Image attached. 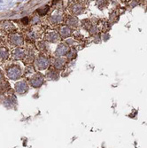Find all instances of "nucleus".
<instances>
[{"instance_id":"f257e3e1","label":"nucleus","mask_w":147,"mask_h":148,"mask_svg":"<svg viewBox=\"0 0 147 148\" xmlns=\"http://www.w3.org/2000/svg\"><path fill=\"white\" fill-rule=\"evenodd\" d=\"M7 77L11 80H18L21 76V70L17 65H12L6 70Z\"/></svg>"},{"instance_id":"f03ea898","label":"nucleus","mask_w":147,"mask_h":148,"mask_svg":"<svg viewBox=\"0 0 147 148\" xmlns=\"http://www.w3.org/2000/svg\"><path fill=\"white\" fill-rule=\"evenodd\" d=\"M44 75L39 73H35L31 77L29 78V84L34 88H38L40 86H42L44 84Z\"/></svg>"},{"instance_id":"7ed1b4c3","label":"nucleus","mask_w":147,"mask_h":148,"mask_svg":"<svg viewBox=\"0 0 147 148\" xmlns=\"http://www.w3.org/2000/svg\"><path fill=\"white\" fill-rule=\"evenodd\" d=\"M36 68L39 70H44L47 69L50 66V60L44 56H39L35 60Z\"/></svg>"},{"instance_id":"20e7f679","label":"nucleus","mask_w":147,"mask_h":148,"mask_svg":"<svg viewBox=\"0 0 147 148\" xmlns=\"http://www.w3.org/2000/svg\"><path fill=\"white\" fill-rule=\"evenodd\" d=\"M9 41L10 43L17 47H21V45H23L24 44V39H23V36L19 34V33H12V34H10L9 36Z\"/></svg>"},{"instance_id":"39448f33","label":"nucleus","mask_w":147,"mask_h":148,"mask_svg":"<svg viewBox=\"0 0 147 148\" xmlns=\"http://www.w3.org/2000/svg\"><path fill=\"white\" fill-rule=\"evenodd\" d=\"M41 36H42V30L38 26L33 27V28L29 29L26 33V36L28 37L29 39H31V40L38 39Z\"/></svg>"},{"instance_id":"423d86ee","label":"nucleus","mask_w":147,"mask_h":148,"mask_svg":"<svg viewBox=\"0 0 147 148\" xmlns=\"http://www.w3.org/2000/svg\"><path fill=\"white\" fill-rule=\"evenodd\" d=\"M64 16H63V13L59 11V10H55L53 12L51 16L49 17V21L51 24H59L63 21Z\"/></svg>"},{"instance_id":"0eeeda50","label":"nucleus","mask_w":147,"mask_h":148,"mask_svg":"<svg viewBox=\"0 0 147 148\" xmlns=\"http://www.w3.org/2000/svg\"><path fill=\"white\" fill-rule=\"evenodd\" d=\"M15 90L18 94H24L29 90V84L26 81H19L15 84Z\"/></svg>"},{"instance_id":"6e6552de","label":"nucleus","mask_w":147,"mask_h":148,"mask_svg":"<svg viewBox=\"0 0 147 148\" xmlns=\"http://www.w3.org/2000/svg\"><path fill=\"white\" fill-rule=\"evenodd\" d=\"M12 56L13 60H24L27 56L26 51L21 47H17L12 52Z\"/></svg>"},{"instance_id":"1a4fd4ad","label":"nucleus","mask_w":147,"mask_h":148,"mask_svg":"<svg viewBox=\"0 0 147 148\" xmlns=\"http://www.w3.org/2000/svg\"><path fill=\"white\" fill-rule=\"evenodd\" d=\"M0 26H1L2 31H4L5 33L12 34V33H14V31L16 30L15 26L13 25V23H12L11 21H4V22H1Z\"/></svg>"},{"instance_id":"9d476101","label":"nucleus","mask_w":147,"mask_h":148,"mask_svg":"<svg viewBox=\"0 0 147 148\" xmlns=\"http://www.w3.org/2000/svg\"><path fill=\"white\" fill-rule=\"evenodd\" d=\"M69 52V47L66 44H60L56 49L55 54L59 58L65 55H68V53Z\"/></svg>"},{"instance_id":"9b49d317","label":"nucleus","mask_w":147,"mask_h":148,"mask_svg":"<svg viewBox=\"0 0 147 148\" xmlns=\"http://www.w3.org/2000/svg\"><path fill=\"white\" fill-rule=\"evenodd\" d=\"M45 40L51 43H56L60 40V36L56 31H49L45 34Z\"/></svg>"},{"instance_id":"f8f14e48","label":"nucleus","mask_w":147,"mask_h":148,"mask_svg":"<svg viewBox=\"0 0 147 148\" xmlns=\"http://www.w3.org/2000/svg\"><path fill=\"white\" fill-rule=\"evenodd\" d=\"M53 66L56 69H62L66 64V60L64 58H55L53 60Z\"/></svg>"},{"instance_id":"ddd939ff","label":"nucleus","mask_w":147,"mask_h":148,"mask_svg":"<svg viewBox=\"0 0 147 148\" xmlns=\"http://www.w3.org/2000/svg\"><path fill=\"white\" fill-rule=\"evenodd\" d=\"M59 36L62 38H66L71 36L72 34V29L69 28L68 26H62L59 29Z\"/></svg>"},{"instance_id":"4468645a","label":"nucleus","mask_w":147,"mask_h":148,"mask_svg":"<svg viewBox=\"0 0 147 148\" xmlns=\"http://www.w3.org/2000/svg\"><path fill=\"white\" fill-rule=\"evenodd\" d=\"M9 51L5 47H0V62H4L9 59Z\"/></svg>"},{"instance_id":"2eb2a0df","label":"nucleus","mask_w":147,"mask_h":148,"mask_svg":"<svg viewBox=\"0 0 147 148\" xmlns=\"http://www.w3.org/2000/svg\"><path fill=\"white\" fill-rule=\"evenodd\" d=\"M71 11L75 14H79L83 12V6L80 3H75L71 7Z\"/></svg>"},{"instance_id":"dca6fc26","label":"nucleus","mask_w":147,"mask_h":148,"mask_svg":"<svg viewBox=\"0 0 147 148\" xmlns=\"http://www.w3.org/2000/svg\"><path fill=\"white\" fill-rule=\"evenodd\" d=\"M16 104V99L13 96H11V97H8L6 99H5L4 101V105L6 106V107H12V106H14Z\"/></svg>"},{"instance_id":"f3484780","label":"nucleus","mask_w":147,"mask_h":148,"mask_svg":"<svg viewBox=\"0 0 147 148\" xmlns=\"http://www.w3.org/2000/svg\"><path fill=\"white\" fill-rule=\"evenodd\" d=\"M78 19L75 17V16H70L66 19V24L69 25V26H72V27H76L78 26Z\"/></svg>"},{"instance_id":"a211bd4d","label":"nucleus","mask_w":147,"mask_h":148,"mask_svg":"<svg viewBox=\"0 0 147 148\" xmlns=\"http://www.w3.org/2000/svg\"><path fill=\"white\" fill-rule=\"evenodd\" d=\"M49 80H57L59 78V74L54 71V70H51L48 72L47 76H46Z\"/></svg>"},{"instance_id":"6ab92c4d","label":"nucleus","mask_w":147,"mask_h":148,"mask_svg":"<svg viewBox=\"0 0 147 148\" xmlns=\"http://www.w3.org/2000/svg\"><path fill=\"white\" fill-rule=\"evenodd\" d=\"M48 11H49V6H48V5H44V6H43V7H41V8H39V9L37 10V13H38V15H39V16H44V15L46 14Z\"/></svg>"},{"instance_id":"aec40b11","label":"nucleus","mask_w":147,"mask_h":148,"mask_svg":"<svg viewBox=\"0 0 147 148\" xmlns=\"http://www.w3.org/2000/svg\"><path fill=\"white\" fill-rule=\"evenodd\" d=\"M21 22L23 24H29V17H24L21 19Z\"/></svg>"},{"instance_id":"412c9836","label":"nucleus","mask_w":147,"mask_h":148,"mask_svg":"<svg viewBox=\"0 0 147 148\" xmlns=\"http://www.w3.org/2000/svg\"><path fill=\"white\" fill-rule=\"evenodd\" d=\"M38 22H39V17H38V16H34V18H33V20H32V23L36 24V23H38Z\"/></svg>"},{"instance_id":"4be33fe9","label":"nucleus","mask_w":147,"mask_h":148,"mask_svg":"<svg viewBox=\"0 0 147 148\" xmlns=\"http://www.w3.org/2000/svg\"><path fill=\"white\" fill-rule=\"evenodd\" d=\"M3 82H4V75H3L2 72L0 71V84L3 83Z\"/></svg>"}]
</instances>
